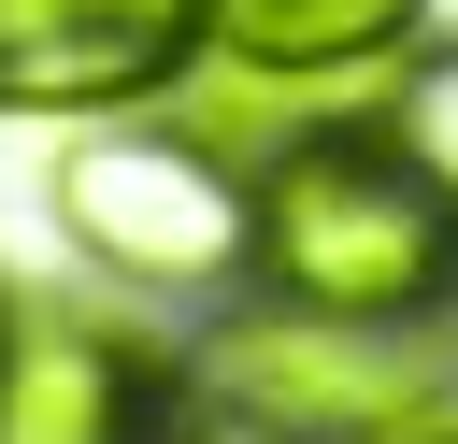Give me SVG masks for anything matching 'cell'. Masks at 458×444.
I'll return each mask as SVG.
<instances>
[{
  "instance_id": "obj_1",
  "label": "cell",
  "mask_w": 458,
  "mask_h": 444,
  "mask_svg": "<svg viewBox=\"0 0 458 444\" xmlns=\"http://www.w3.org/2000/svg\"><path fill=\"white\" fill-rule=\"evenodd\" d=\"M243 272L301 315H429L444 272H458V201L401 158V143H358V129H315L272 158V186L243 201Z\"/></svg>"
},
{
  "instance_id": "obj_2",
  "label": "cell",
  "mask_w": 458,
  "mask_h": 444,
  "mask_svg": "<svg viewBox=\"0 0 458 444\" xmlns=\"http://www.w3.org/2000/svg\"><path fill=\"white\" fill-rule=\"evenodd\" d=\"M215 401L272 444H386V430L429 415V358L386 344L372 315H301L286 301V315L215 344Z\"/></svg>"
},
{
  "instance_id": "obj_3",
  "label": "cell",
  "mask_w": 458,
  "mask_h": 444,
  "mask_svg": "<svg viewBox=\"0 0 458 444\" xmlns=\"http://www.w3.org/2000/svg\"><path fill=\"white\" fill-rule=\"evenodd\" d=\"M57 215L114 286H215L243 258V186L200 143H86L57 172Z\"/></svg>"
},
{
  "instance_id": "obj_4",
  "label": "cell",
  "mask_w": 458,
  "mask_h": 444,
  "mask_svg": "<svg viewBox=\"0 0 458 444\" xmlns=\"http://www.w3.org/2000/svg\"><path fill=\"white\" fill-rule=\"evenodd\" d=\"M200 57V0H0V115H114Z\"/></svg>"
},
{
  "instance_id": "obj_5",
  "label": "cell",
  "mask_w": 458,
  "mask_h": 444,
  "mask_svg": "<svg viewBox=\"0 0 458 444\" xmlns=\"http://www.w3.org/2000/svg\"><path fill=\"white\" fill-rule=\"evenodd\" d=\"M0 444H129V358L100 315H14L0 329Z\"/></svg>"
},
{
  "instance_id": "obj_6",
  "label": "cell",
  "mask_w": 458,
  "mask_h": 444,
  "mask_svg": "<svg viewBox=\"0 0 458 444\" xmlns=\"http://www.w3.org/2000/svg\"><path fill=\"white\" fill-rule=\"evenodd\" d=\"M401 29H415V0H200V43L258 57V72H358Z\"/></svg>"
},
{
  "instance_id": "obj_7",
  "label": "cell",
  "mask_w": 458,
  "mask_h": 444,
  "mask_svg": "<svg viewBox=\"0 0 458 444\" xmlns=\"http://www.w3.org/2000/svg\"><path fill=\"white\" fill-rule=\"evenodd\" d=\"M401 158H415L429 186H458V72H415V86H401Z\"/></svg>"
}]
</instances>
